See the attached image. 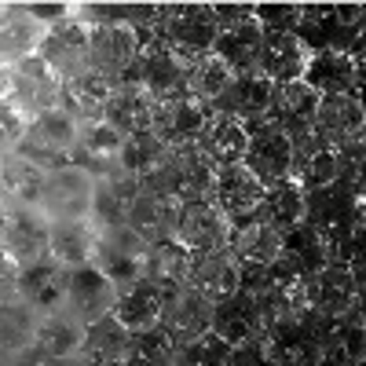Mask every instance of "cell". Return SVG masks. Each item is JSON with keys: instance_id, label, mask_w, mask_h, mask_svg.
Segmentation results:
<instances>
[{"instance_id": "obj_1", "label": "cell", "mask_w": 366, "mask_h": 366, "mask_svg": "<svg viewBox=\"0 0 366 366\" xmlns=\"http://www.w3.org/2000/svg\"><path fill=\"white\" fill-rule=\"evenodd\" d=\"M217 8L209 4V0H176V4H165L158 22L150 26V34H154L176 59L183 63H194L198 55L212 51V41H217Z\"/></svg>"}, {"instance_id": "obj_2", "label": "cell", "mask_w": 366, "mask_h": 366, "mask_svg": "<svg viewBox=\"0 0 366 366\" xmlns=\"http://www.w3.org/2000/svg\"><path fill=\"white\" fill-rule=\"evenodd\" d=\"M242 286H246L253 293V300L260 304L267 326L293 322V319H300L304 312H308V290H304V286H308V279H304V274L286 257L271 260L260 271H249Z\"/></svg>"}, {"instance_id": "obj_3", "label": "cell", "mask_w": 366, "mask_h": 366, "mask_svg": "<svg viewBox=\"0 0 366 366\" xmlns=\"http://www.w3.org/2000/svg\"><path fill=\"white\" fill-rule=\"evenodd\" d=\"M308 312L326 319H345L362 304V264L326 260L319 271L308 274Z\"/></svg>"}, {"instance_id": "obj_4", "label": "cell", "mask_w": 366, "mask_h": 366, "mask_svg": "<svg viewBox=\"0 0 366 366\" xmlns=\"http://www.w3.org/2000/svg\"><path fill=\"white\" fill-rule=\"evenodd\" d=\"M147 246H150V242L136 227L110 224V227L96 231V253H92V264H96L117 290H125L136 279H143Z\"/></svg>"}, {"instance_id": "obj_5", "label": "cell", "mask_w": 366, "mask_h": 366, "mask_svg": "<svg viewBox=\"0 0 366 366\" xmlns=\"http://www.w3.org/2000/svg\"><path fill=\"white\" fill-rule=\"evenodd\" d=\"M212 114H217V107L205 103V99H198L194 92H176V96L154 103V121H150V132H154L169 150L194 147V143L202 139V132L209 129Z\"/></svg>"}, {"instance_id": "obj_6", "label": "cell", "mask_w": 366, "mask_h": 366, "mask_svg": "<svg viewBox=\"0 0 366 366\" xmlns=\"http://www.w3.org/2000/svg\"><path fill=\"white\" fill-rule=\"evenodd\" d=\"M326 315L304 312L293 322H279L264 330V355L274 366H319Z\"/></svg>"}, {"instance_id": "obj_7", "label": "cell", "mask_w": 366, "mask_h": 366, "mask_svg": "<svg viewBox=\"0 0 366 366\" xmlns=\"http://www.w3.org/2000/svg\"><path fill=\"white\" fill-rule=\"evenodd\" d=\"M121 77L139 81L154 99H169V96H176V92H187V63L176 59L154 34H150V29H143L139 51L132 59V66Z\"/></svg>"}, {"instance_id": "obj_8", "label": "cell", "mask_w": 366, "mask_h": 366, "mask_svg": "<svg viewBox=\"0 0 366 366\" xmlns=\"http://www.w3.org/2000/svg\"><path fill=\"white\" fill-rule=\"evenodd\" d=\"M74 139H77V121L63 107H55V110H44L37 117H29L19 150H22L26 158H34L37 165L55 169V165L70 162Z\"/></svg>"}, {"instance_id": "obj_9", "label": "cell", "mask_w": 366, "mask_h": 366, "mask_svg": "<svg viewBox=\"0 0 366 366\" xmlns=\"http://www.w3.org/2000/svg\"><path fill=\"white\" fill-rule=\"evenodd\" d=\"M212 172H217V165H212L205 154H202V147H179L169 154V162L158 169V172H150L143 183H154L158 191L172 194L176 202H187V198H202L209 194L212 187Z\"/></svg>"}, {"instance_id": "obj_10", "label": "cell", "mask_w": 366, "mask_h": 366, "mask_svg": "<svg viewBox=\"0 0 366 366\" xmlns=\"http://www.w3.org/2000/svg\"><path fill=\"white\" fill-rule=\"evenodd\" d=\"M92 187H96V172H88L77 162H63V165L48 169V176H44L41 209L51 220H59V217H88Z\"/></svg>"}, {"instance_id": "obj_11", "label": "cell", "mask_w": 366, "mask_h": 366, "mask_svg": "<svg viewBox=\"0 0 366 366\" xmlns=\"http://www.w3.org/2000/svg\"><path fill=\"white\" fill-rule=\"evenodd\" d=\"M143 29L132 22H96L88 26V66L107 77H121L139 51Z\"/></svg>"}, {"instance_id": "obj_12", "label": "cell", "mask_w": 366, "mask_h": 366, "mask_svg": "<svg viewBox=\"0 0 366 366\" xmlns=\"http://www.w3.org/2000/svg\"><path fill=\"white\" fill-rule=\"evenodd\" d=\"M59 92H63V77H59L37 51L19 59V63H11V92H8V99L19 110H26V117L55 110L59 107Z\"/></svg>"}, {"instance_id": "obj_13", "label": "cell", "mask_w": 366, "mask_h": 366, "mask_svg": "<svg viewBox=\"0 0 366 366\" xmlns=\"http://www.w3.org/2000/svg\"><path fill=\"white\" fill-rule=\"evenodd\" d=\"M231 217L212 202L209 194L202 198H187L179 202V217H176V238L187 246L191 253H202V249H220L227 246L231 238Z\"/></svg>"}, {"instance_id": "obj_14", "label": "cell", "mask_w": 366, "mask_h": 366, "mask_svg": "<svg viewBox=\"0 0 366 366\" xmlns=\"http://www.w3.org/2000/svg\"><path fill=\"white\" fill-rule=\"evenodd\" d=\"M37 55L59 77H70V74L88 70V22L77 11L48 22L44 37L37 44Z\"/></svg>"}, {"instance_id": "obj_15", "label": "cell", "mask_w": 366, "mask_h": 366, "mask_svg": "<svg viewBox=\"0 0 366 366\" xmlns=\"http://www.w3.org/2000/svg\"><path fill=\"white\" fill-rule=\"evenodd\" d=\"M212 304L202 290H194L191 282H179V286H169L165 290V300H162V319L158 326L169 333L176 345L198 337V333L212 330Z\"/></svg>"}, {"instance_id": "obj_16", "label": "cell", "mask_w": 366, "mask_h": 366, "mask_svg": "<svg viewBox=\"0 0 366 366\" xmlns=\"http://www.w3.org/2000/svg\"><path fill=\"white\" fill-rule=\"evenodd\" d=\"M81 337H84V322L74 312L59 308V312H51V315L41 319L37 341L19 355V362H29V366L74 362L77 359V348H81Z\"/></svg>"}, {"instance_id": "obj_17", "label": "cell", "mask_w": 366, "mask_h": 366, "mask_svg": "<svg viewBox=\"0 0 366 366\" xmlns=\"http://www.w3.org/2000/svg\"><path fill=\"white\" fill-rule=\"evenodd\" d=\"M48 234H51V217L41 205H8V220H4V246L22 267L51 257L48 253Z\"/></svg>"}, {"instance_id": "obj_18", "label": "cell", "mask_w": 366, "mask_h": 366, "mask_svg": "<svg viewBox=\"0 0 366 366\" xmlns=\"http://www.w3.org/2000/svg\"><path fill=\"white\" fill-rule=\"evenodd\" d=\"M139 191V176L129 172L125 165H110L103 172H96V187H92V209L88 220L96 227H110V224H129V209L132 198Z\"/></svg>"}, {"instance_id": "obj_19", "label": "cell", "mask_w": 366, "mask_h": 366, "mask_svg": "<svg viewBox=\"0 0 366 366\" xmlns=\"http://www.w3.org/2000/svg\"><path fill=\"white\" fill-rule=\"evenodd\" d=\"M114 300H117V286L92 260L70 267V274H66V304H63V308L74 312L84 326L103 319V315H110Z\"/></svg>"}, {"instance_id": "obj_20", "label": "cell", "mask_w": 366, "mask_h": 366, "mask_svg": "<svg viewBox=\"0 0 366 366\" xmlns=\"http://www.w3.org/2000/svg\"><path fill=\"white\" fill-rule=\"evenodd\" d=\"M271 96H274V81H267L264 74L249 70V74H234L231 88L212 107L238 117L242 125L253 132L260 125H271Z\"/></svg>"}, {"instance_id": "obj_21", "label": "cell", "mask_w": 366, "mask_h": 366, "mask_svg": "<svg viewBox=\"0 0 366 366\" xmlns=\"http://www.w3.org/2000/svg\"><path fill=\"white\" fill-rule=\"evenodd\" d=\"M242 162L253 169V176L264 187L286 183V179H293V139L274 125H260L249 132V147H246V158Z\"/></svg>"}, {"instance_id": "obj_22", "label": "cell", "mask_w": 366, "mask_h": 366, "mask_svg": "<svg viewBox=\"0 0 366 366\" xmlns=\"http://www.w3.org/2000/svg\"><path fill=\"white\" fill-rule=\"evenodd\" d=\"M264 330H267L264 312H260V304L253 300V293L246 286L212 304V333L224 337L231 348L249 345V341H264Z\"/></svg>"}, {"instance_id": "obj_23", "label": "cell", "mask_w": 366, "mask_h": 366, "mask_svg": "<svg viewBox=\"0 0 366 366\" xmlns=\"http://www.w3.org/2000/svg\"><path fill=\"white\" fill-rule=\"evenodd\" d=\"M308 59H312V44L304 41L297 29H264L257 74H264V77L274 81V84L297 81V77H304Z\"/></svg>"}, {"instance_id": "obj_24", "label": "cell", "mask_w": 366, "mask_h": 366, "mask_svg": "<svg viewBox=\"0 0 366 366\" xmlns=\"http://www.w3.org/2000/svg\"><path fill=\"white\" fill-rule=\"evenodd\" d=\"M209 198L217 202L231 220H242L260 205L264 198V183L253 176V169L246 162H231V165H217L212 172V187Z\"/></svg>"}, {"instance_id": "obj_25", "label": "cell", "mask_w": 366, "mask_h": 366, "mask_svg": "<svg viewBox=\"0 0 366 366\" xmlns=\"http://www.w3.org/2000/svg\"><path fill=\"white\" fill-rule=\"evenodd\" d=\"M187 282L194 290H202L209 300H224L231 293L242 290L246 282V271L234 260V253L227 246L220 249H202V253H191V267H187Z\"/></svg>"}, {"instance_id": "obj_26", "label": "cell", "mask_w": 366, "mask_h": 366, "mask_svg": "<svg viewBox=\"0 0 366 366\" xmlns=\"http://www.w3.org/2000/svg\"><path fill=\"white\" fill-rule=\"evenodd\" d=\"M66 274H70V267L59 264L55 257L26 264L19 271V297L29 308H37L41 315H51L66 304Z\"/></svg>"}, {"instance_id": "obj_27", "label": "cell", "mask_w": 366, "mask_h": 366, "mask_svg": "<svg viewBox=\"0 0 366 366\" xmlns=\"http://www.w3.org/2000/svg\"><path fill=\"white\" fill-rule=\"evenodd\" d=\"M366 129V110H362V92H333V96L319 99L315 110V132L341 147L348 139H359Z\"/></svg>"}, {"instance_id": "obj_28", "label": "cell", "mask_w": 366, "mask_h": 366, "mask_svg": "<svg viewBox=\"0 0 366 366\" xmlns=\"http://www.w3.org/2000/svg\"><path fill=\"white\" fill-rule=\"evenodd\" d=\"M227 249L234 253V260L242 264V271H260L271 260H279L282 253V231L267 227L257 217H242L231 224V238H227Z\"/></svg>"}, {"instance_id": "obj_29", "label": "cell", "mask_w": 366, "mask_h": 366, "mask_svg": "<svg viewBox=\"0 0 366 366\" xmlns=\"http://www.w3.org/2000/svg\"><path fill=\"white\" fill-rule=\"evenodd\" d=\"M319 99H322V96H319V92L304 81V77L274 84V96H271V125L282 129L286 136H297V132L315 129Z\"/></svg>"}, {"instance_id": "obj_30", "label": "cell", "mask_w": 366, "mask_h": 366, "mask_svg": "<svg viewBox=\"0 0 366 366\" xmlns=\"http://www.w3.org/2000/svg\"><path fill=\"white\" fill-rule=\"evenodd\" d=\"M110 92H114V77L99 74V70H81L63 77V92H59V107H63L77 125L81 121H99L107 114L110 103Z\"/></svg>"}, {"instance_id": "obj_31", "label": "cell", "mask_w": 366, "mask_h": 366, "mask_svg": "<svg viewBox=\"0 0 366 366\" xmlns=\"http://www.w3.org/2000/svg\"><path fill=\"white\" fill-rule=\"evenodd\" d=\"M260 44H264V26L253 11V15H242L234 22H220L212 51H217L234 74H249V70H257Z\"/></svg>"}, {"instance_id": "obj_32", "label": "cell", "mask_w": 366, "mask_h": 366, "mask_svg": "<svg viewBox=\"0 0 366 366\" xmlns=\"http://www.w3.org/2000/svg\"><path fill=\"white\" fill-rule=\"evenodd\" d=\"M304 81H308L319 96H333V92H362V55L352 51H312L308 66H304Z\"/></svg>"}, {"instance_id": "obj_33", "label": "cell", "mask_w": 366, "mask_h": 366, "mask_svg": "<svg viewBox=\"0 0 366 366\" xmlns=\"http://www.w3.org/2000/svg\"><path fill=\"white\" fill-rule=\"evenodd\" d=\"M176 217H179V202L172 194L158 191L154 183L139 179V191L129 209V227H136L147 242H158V238L176 234Z\"/></svg>"}, {"instance_id": "obj_34", "label": "cell", "mask_w": 366, "mask_h": 366, "mask_svg": "<svg viewBox=\"0 0 366 366\" xmlns=\"http://www.w3.org/2000/svg\"><path fill=\"white\" fill-rule=\"evenodd\" d=\"M154 96L132 77H117L114 81V92H110V103H107V121L121 132V136H132V132H143L150 129L154 121Z\"/></svg>"}, {"instance_id": "obj_35", "label": "cell", "mask_w": 366, "mask_h": 366, "mask_svg": "<svg viewBox=\"0 0 366 366\" xmlns=\"http://www.w3.org/2000/svg\"><path fill=\"white\" fill-rule=\"evenodd\" d=\"M48 22H41L26 8V0H8L4 15H0V59L4 63H19V59L34 55Z\"/></svg>"}, {"instance_id": "obj_36", "label": "cell", "mask_w": 366, "mask_h": 366, "mask_svg": "<svg viewBox=\"0 0 366 366\" xmlns=\"http://www.w3.org/2000/svg\"><path fill=\"white\" fill-rule=\"evenodd\" d=\"M129 341H132V333L117 322V315H103V319L84 326V337H81V348H77L74 362L121 366L125 355H129Z\"/></svg>"}, {"instance_id": "obj_37", "label": "cell", "mask_w": 366, "mask_h": 366, "mask_svg": "<svg viewBox=\"0 0 366 366\" xmlns=\"http://www.w3.org/2000/svg\"><path fill=\"white\" fill-rule=\"evenodd\" d=\"M121 143H125V136H121L107 117H99V121H81L70 162L84 165L88 172H103V169L117 165Z\"/></svg>"}, {"instance_id": "obj_38", "label": "cell", "mask_w": 366, "mask_h": 366, "mask_svg": "<svg viewBox=\"0 0 366 366\" xmlns=\"http://www.w3.org/2000/svg\"><path fill=\"white\" fill-rule=\"evenodd\" d=\"M162 300H165V290L162 286H154L150 279H136L132 286L117 290V300H114L110 315H117V322L125 326L129 333H139V330L158 326Z\"/></svg>"}, {"instance_id": "obj_39", "label": "cell", "mask_w": 366, "mask_h": 366, "mask_svg": "<svg viewBox=\"0 0 366 366\" xmlns=\"http://www.w3.org/2000/svg\"><path fill=\"white\" fill-rule=\"evenodd\" d=\"M44 176H48L44 165L26 158L22 150H11V154L0 158V198L8 205H41Z\"/></svg>"}, {"instance_id": "obj_40", "label": "cell", "mask_w": 366, "mask_h": 366, "mask_svg": "<svg viewBox=\"0 0 366 366\" xmlns=\"http://www.w3.org/2000/svg\"><path fill=\"white\" fill-rule=\"evenodd\" d=\"M41 312L29 308L22 297L0 304V362H19V355L37 341Z\"/></svg>"}, {"instance_id": "obj_41", "label": "cell", "mask_w": 366, "mask_h": 366, "mask_svg": "<svg viewBox=\"0 0 366 366\" xmlns=\"http://www.w3.org/2000/svg\"><path fill=\"white\" fill-rule=\"evenodd\" d=\"M96 224L88 217H59L51 220V234H48V253L66 264V267H77V264H88L92 253H96Z\"/></svg>"}, {"instance_id": "obj_42", "label": "cell", "mask_w": 366, "mask_h": 366, "mask_svg": "<svg viewBox=\"0 0 366 366\" xmlns=\"http://www.w3.org/2000/svg\"><path fill=\"white\" fill-rule=\"evenodd\" d=\"M202 154L212 162V165H231V162H242L246 158V147H249V129L242 125L238 117L217 110L209 121V129L202 132L198 139Z\"/></svg>"}, {"instance_id": "obj_43", "label": "cell", "mask_w": 366, "mask_h": 366, "mask_svg": "<svg viewBox=\"0 0 366 366\" xmlns=\"http://www.w3.org/2000/svg\"><path fill=\"white\" fill-rule=\"evenodd\" d=\"M187 267H191V249L183 246L176 234L158 238L147 246V260H143V279H150L154 286L169 290L187 282Z\"/></svg>"}, {"instance_id": "obj_44", "label": "cell", "mask_w": 366, "mask_h": 366, "mask_svg": "<svg viewBox=\"0 0 366 366\" xmlns=\"http://www.w3.org/2000/svg\"><path fill=\"white\" fill-rule=\"evenodd\" d=\"M249 217L264 220L274 231H286V227H293V224H300L304 217H308V194H304L293 179L274 183V187H264V198Z\"/></svg>"}, {"instance_id": "obj_45", "label": "cell", "mask_w": 366, "mask_h": 366, "mask_svg": "<svg viewBox=\"0 0 366 366\" xmlns=\"http://www.w3.org/2000/svg\"><path fill=\"white\" fill-rule=\"evenodd\" d=\"M279 257H286V260L304 274V279H308L312 271H319V267L330 260V249H326L319 227L308 224V220H300V224H293V227L282 231V253H279Z\"/></svg>"}, {"instance_id": "obj_46", "label": "cell", "mask_w": 366, "mask_h": 366, "mask_svg": "<svg viewBox=\"0 0 366 366\" xmlns=\"http://www.w3.org/2000/svg\"><path fill=\"white\" fill-rule=\"evenodd\" d=\"M169 154L172 150L150 132V129H143V132H132V136H125V143H121V154H117V162L125 165L129 172H136L139 179H147L150 172H158L165 162H169Z\"/></svg>"}, {"instance_id": "obj_47", "label": "cell", "mask_w": 366, "mask_h": 366, "mask_svg": "<svg viewBox=\"0 0 366 366\" xmlns=\"http://www.w3.org/2000/svg\"><path fill=\"white\" fill-rule=\"evenodd\" d=\"M231 81H234V70L224 63L217 51L198 55L194 63L187 66V92H194V96L205 99V103H217L231 88Z\"/></svg>"}, {"instance_id": "obj_48", "label": "cell", "mask_w": 366, "mask_h": 366, "mask_svg": "<svg viewBox=\"0 0 366 366\" xmlns=\"http://www.w3.org/2000/svg\"><path fill=\"white\" fill-rule=\"evenodd\" d=\"M125 362H132V366H179V345L162 326H150V330L132 333Z\"/></svg>"}, {"instance_id": "obj_49", "label": "cell", "mask_w": 366, "mask_h": 366, "mask_svg": "<svg viewBox=\"0 0 366 366\" xmlns=\"http://www.w3.org/2000/svg\"><path fill=\"white\" fill-rule=\"evenodd\" d=\"M179 366H231V345L205 330L179 345Z\"/></svg>"}, {"instance_id": "obj_50", "label": "cell", "mask_w": 366, "mask_h": 366, "mask_svg": "<svg viewBox=\"0 0 366 366\" xmlns=\"http://www.w3.org/2000/svg\"><path fill=\"white\" fill-rule=\"evenodd\" d=\"M253 11L264 29H297L304 4H297V0H253Z\"/></svg>"}, {"instance_id": "obj_51", "label": "cell", "mask_w": 366, "mask_h": 366, "mask_svg": "<svg viewBox=\"0 0 366 366\" xmlns=\"http://www.w3.org/2000/svg\"><path fill=\"white\" fill-rule=\"evenodd\" d=\"M26 125H29L26 110H19L11 99H0V158L19 150V143L26 136Z\"/></svg>"}, {"instance_id": "obj_52", "label": "cell", "mask_w": 366, "mask_h": 366, "mask_svg": "<svg viewBox=\"0 0 366 366\" xmlns=\"http://www.w3.org/2000/svg\"><path fill=\"white\" fill-rule=\"evenodd\" d=\"M19 271H22V264L0 246V304L19 297Z\"/></svg>"}, {"instance_id": "obj_53", "label": "cell", "mask_w": 366, "mask_h": 366, "mask_svg": "<svg viewBox=\"0 0 366 366\" xmlns=\"http://www.w3.org/2000/svg\"><path fill=\"white\" fill-rule=\"evenodd\" d=\"M8 92H11V63L0 59V99H8Z\"/></svg>"}, {"instance_id": "obj_54", "label": "cell", "mask_w": 366, "mask_h": 366, "mask_svg": "<svg viewBox=\"0 0 366 366\" xmlns=\"http://www.w3.org/2000/svg\"><path fill=\"white\" fill-rule=\"evenodd\" d=\"M4 220H8V202L0 198V238H4Z\"/></svg>"}, {"instance_id": "obj_55", "label": "cell", "mask_w": 366, "mask_h": 366, "mask_svg": "<svg viewBox=\"0 0 366 366\" xmlns=\"http://www.w3.org/2000/svg\"><path fill=\"white\" fill-rule=\"evenodd\" d=\"M143 4H176V0H143Z\"/></svg>"}, {"instance_id": "obj_56", "label": "cell", "mask_w": 366, "mask_h": 366, "mask_svg": "<svg viewBox=\"0 0 366 366\" xmlns=\"http://www.w3.org/2000/svg\"><path fill=\"white\" fill-rule=\"evenodd\" d=\"M4 8H8V0H0V15H4Z\"/></svg>"}, {"instance_id": "obj_57", "label": "cell", "mask_w": 366, "mask_h": 366, "mask_svg": "<svg viewBox=\"0 0 366 366\" xmlns=\"http://www.w3.org/2000/svg\"><path fill=\"white\" fill-rule=\"evenodd\" d=\"M297 4H312V0H297Z\"/></svg>"}]
</instances>
